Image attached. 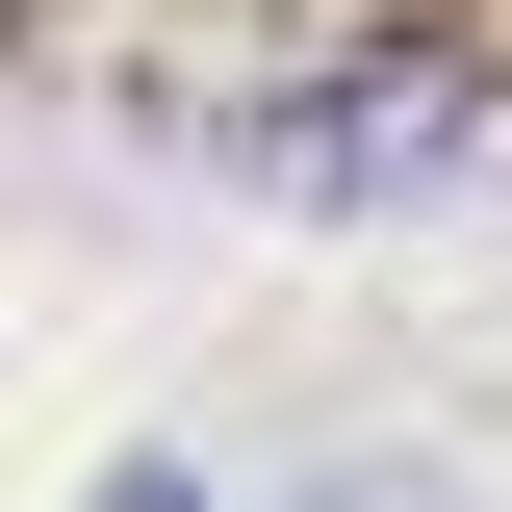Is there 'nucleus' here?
<instances>
[{
    "mask_svg": "<svg viewBox=\"0 0 512 512\" xmlns=\"http://www.w3.org/2000/svg\"><path fill=\"white\" fill-rule=\"evenodd\" d=\"M103 512H205V487H180V461H128V487H103Z\"/></svg>",
    "mask_w": 512,
    "mask_h": 512,
    "instance_id": "1",
    "label": "nucleus"
}]
</instances>
